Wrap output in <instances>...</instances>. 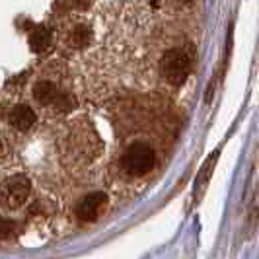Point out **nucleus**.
Masks as SVG:
<instances>
[{"label":"nucleus","instance_id":"f257e3e1","mask_svg":"<svg viewBox=\"0 0 259 259\" xmlns=\"http://www.w3.org/2000/svg\"><path fill=\"white\" fill-rule=\"evenodd\" d=\"M156 164V152L144 143H137L125 150L121 156V166L129 176H144Z\"/></svg>","mask_w":259,"mask_h":259},{"label":"nucleus","instance_id":"f03ea898","mask_svg":"<svg viewBox=\"0 0 259 259\" xmlns=\"http://www.w3.org/2000/svg\"><path fill=\"white\" fill-rule=\"evenodd\" d=\"M162 74L168 80L171 86H182L189 76L191 70V59L189 55L182 49H169L164 53L162 61H160Z\"/></svg>","mask_w":259,"mask_h":259},{"label":"nucleus","instance_id":"7ed1b4c3","mask_svg":"<svg viewBox=\"0 0 259 259\" xmlns=\"http://www.w3.org/2000/svg\"><path fill=\"white\" fill-rule=\"evenodd\" d=\"M31 191V182L26 176L18 174L8 178L6 182L0 185V205L6 208H20L29 197Z\"/></svg>","mask_w":259,"mask_h":259},{"label":"nucleus","instance_id":"20e7f679","mask_svg":"<svg viewBox=\"0 0 259 259\" xmlns=\"http://www.w3.org/2000/svg\"><path fill=\"white\" fill-rule=\"evenodd\" d=\"M105 205H107V195L102 193V191H96V193L86 195L84 199L78 201L74 214L80 222H94L102 214Z\"/></svg>","mask_w":259,"mask_h":259},{"label":"nucleus","instance_id":"39448f33","mask_svg":"<svg viewBox=\"0 0 259 259\" xmlns=\"http://www.w3.org/2000/svg\"><path fill=\"white\" fill-rule=\"evenodd\" d=\"M8 121H10V125L14 129L29 131L35 123V113H33V109L29 105H16V107H12V111L8 115Z\"/></svg>","mask_w":259,"mask_h":259},{"label":"nucleus","instance_id":"423d86ee","mask_svg":"<svg viewBox=\"0 0 259 259\" xmlns=\"http://www.w3.org/2000/svg\"><path fill=\"white\" fill-rule=\"evenodd\" d=\"M33 96L41 105H57L59 98H61V92L57 90V86L49 82V80H41L35 84L33 88Z\"/></svg>","mask_w":259,"mask_h":259},{"label":"nucleus","instance_id":"0eeeda50","mask_svg":"<svg viewBox=\"0 0 259 259\" xmlns=\"http://www.w3.org/2000/svg\"><path fill=\"white\" fill-rule=\"evenodd\" d=\"M51 29L45 26H35L29 33V47L33 53H45L51 45Z\"/></svg>","mask_w":259,"mask_h":259},{"label":"nucleus","instance_id":"6e6552de","mask_svg":"<svg viewBox=\"0 0 259 259\" xmlns=\"http://www.w3.org/2000/svg\"><path fill=\"white\" fill-rule=\"evenodd\" d=\"M90 39H92V31H90V27H86V26H76L74 29H72V33H70V41H72V45L74 47H86L88 43H90Z\"/></svg>","mask_w":259,"mask_h":259},{"label":"nucleus","instance_id":"1a4fd4ad","mask_svg":"<svg viewBox=\"0 0 259 259\" xmlns=\"http://www.w3.org/2000/svg\"><path fill=\"white\" fill-rule=\"evenodd\" d=\"M14 236H16V222L0 217V242L12 240Z\"/></svg>","mask_w":259,"mask_h":259},{"label":"nucleus","instance_id":"9d476101","mask_svg":"<svg viewBox=\"0 0 259 259\" xmlns=\"http://www.w3.org/2000/svg\"><path fill=\"white\" fill-rule=\"evenodd\" d=\"M4 154H6V141L0 137V158H2Z\"/></svg>","mask_w":259,"mask_h":259},{"label":"nucleus","instance_id":"9b49d317","mask_svg":"<svg viewBox=\"0 0 259 259\" xmlns=\"http://www.w3.org/2000/svg\"><path fill=\"white\" fill-rule=\"evenodd\" d=\"M180 2H183V4H191L193 0H180Z\"/></svg>","mask_w":259,"mask_h":259}]
</instances>
